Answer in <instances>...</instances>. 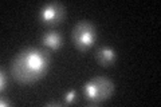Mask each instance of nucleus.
Returning <instances> with one entry per match:
<instances>
[{
  "label": "nucleus",
  "mask_w": 161,
  "mask_h": 107,
  "mask_svg": "<svg viewBox=\"0 0 161 107\" xmlns=\"http://www.w3.org/2000/svg\"><path fill=\"white\" fill-rule=\"evenodd\" d=\"M98 39V34H97V28L93 22L90 20H79L75 23L71 31V40L73 44L75 45V48L82 51H87L93 47Z\"/></svg>",
  "instance_id": "obj_3"
},
{
  "label": "nucleus",
  "mask_w": 161,
  "mask_h": 107,
  "mask_svg": "<svg viewBox=\"0 0 161 107\" xmlns=\"http://www.w3.org/2000/svg\"><path fill=\"white\" fill-rule=\"evenodd\" d=\"M40 43L47 50L57 51L62 47L63 36H62V34H59L58 31H46L42 35V38H40Z\"/></svg>",
  "instance_id": "obj_6"
},
{
  "label": "nucleus",
  "mask_w": 161,
  "mask_h": 107,
  "mask_svg": "<svg viewBox=\"0 0 161 107\" xmlns=\"http://www.w3.org/2000/svg\"><path fill=\"white\" fill-rule=\"evenodd\" d=\"M66 16V8L60 2L53 0V2L44 3L38 9V22L44 25H57L60 24Z\"/></svg>",
  "instance_id": "obj_4"
},
{
  "label": "nucleus",
  "mask_w": 161,
  "mask_h": 107,
  "mask_svg": "<svg viewBox=\"0 0 161 107\" xmlns=\"http://www.w3.org/2000/svg\"><path fill=\"white\" fill-rule=\"evenodd\" d=\"M0 106L2 107H9L11 106V102H9L6 96H2V99H0Z\"/></svg>",
  "instance_id": "obj_9"
},
{
  "label": "nucleus",
  "mask_w": 161,
  "mask_h": 107,
  "mask_svg": "<svg viewBox=\"0 0 161 107\" xmlns=\"http://www.w3.org/2000/svg\"><path fill=\"white\" fill-rule=\"evenodd\" d=\"M8 86V75L6 72L4 67L0 68V93H4Z\"/></svg>",
  "instance_id": "obj_7"
},
{
  "label": "nucleus",
  "mask_w": 161,
  "mask_h": 107,
  "mask_svg": "<svg viewBox=\"0 0 161 107\" xmlns=\"http://www.w3.org/2000/svg\"><path fill=\"white\" fill-rule=\"evenodd\" d=\"M63 103L62 102H59V100H55V102H48V103L46 104V106H48V107H51V106H58V107H60Z\"/></svg>",
  "instance_id": "obj_10"
},
{
  "label": "nucleus",
  "mask_w": 161,
  "mask_h": 107,
  "mask_svg": "<svg viewBox=\"0 0 161 107\" xmlns=\"http://www.w3.org/2000/svg\"><path fill=\"white\" fill-rule=\"evenodd\" d=\"M63 99H64V102H63L64 104H73V103H75V102H77V90L67 91V93L64 94Z\"/></svg>",
  "instance_id": "obj_8"
},
{
  "label": "nucleus",
  "mask_w": 161,
  "mask_h": 107,
  "mask_svg": "<svg viewBox=\"0 0 161 107\" xmlns=\"http://www.w3.org/2000/svg\"><path fill=\"white\" fill-rule=\"evenodd\" d=\"M50 67V54L47 50L28 47L14 56L9 72L20 84H31L42 79Z\"/></svg>",
  "instance_id": "obj_1"
},
{
  "label": "nucleus",
  "mask_w": 161,
  "mask_h": 107,
  "mask_svg": "<svg viewBox=\"0 0 161 107\" xmlns=\"http://www.w3.org/2000/svg\"><path fill=\"white\" fill-rule=\"evenodd\" d=\"M118 58V54L113 47L110 45H102L95 52V59L102 67H112L115 64Z\"/></svg>",
  "instance_id": "obj_5"
},
{
  "label": "nucleus",
  "mask_w": 161,
  "mask_h": 107,
  "mask_svg": "<svg viewBox=\"0 0 161 107\" xmlns=\"http://www.w3.org/2000/svg\"><path fill=\"white\" fill-rule=\"evenodd\" d=\"M114 82L106 76H94L82 86V95L90 104H99L110 99L114 93Z\"/></svg>",
  "instance_id": "obj_2"
}]
</instances>
